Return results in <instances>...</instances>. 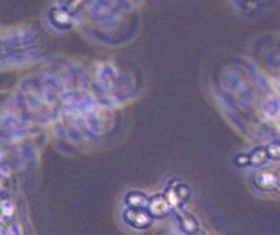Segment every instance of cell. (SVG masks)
Instances as JSON below:
<instances>
[{
	"label": "cell",
	"instance_id": "1",
	"mask_svg": "<svg viewBox=\"0 0 280 235\" xmlns=\"http://www.w3.org/2000/svg\"><path fill=\"white\" fill-rule=\"evenodd\" d=\"M125 223L130 227L137 230L149 229L153 223V216L148 212V209H133L129 208L126 212L123 213Z\"/></svg>",
	"mask_w": 280,
	"mask_h": 235
},
{
	"label": "cell",
	"instance_id": "2",
	"mask_svg": "<svg viewBox=\"0 0 280 235\" xmlns=\"http://www.w3.org/2000/svg\"><path fill=\"white\" fill-rule=\"evenodd\" d=\"M146 209L153 216V219L167 218L174 211V208L168 202V200L165 198L164 194H156L152 198H149V204Z\"/></svg>",
	"mask_w": 280,
	"mask_h": 235
},
{
	"label": "cell",
	"instance_id": "3",
	"mask_svg": "<svg viewBox=\"0 0 280 235\" xmlns=\"http://www.w3.org/2000/svg\"><path fill=\"white\" fill-rule=\"evenodd\" d=\"M72 14L67 10L66 7H54L50 11L51 23L58 29H70L72 25Z\"/></svg>",
	"mask_w": 280,
	"mask_h": 235
},
{
	"label": "cell",
	"instance_id": "4",
	"mask_svg": "<svg viewBox=\"0 0 280 235\" xmlns=\"http://www.w3.org/2000/svg\"><path fill=\"white\" fill-rule=\"evenodd\" d=\"M175 213L179 227H181V230L185 234H196V233H198L200 224H198V220L193 216L192 213L179 211V209H176Z\"/></svg>",
	"mask_w": 280,
	"mask_h": 235
},
{
	"label": "cell",
	"instance_id": "5",
	"mask_svg": "<svg viewBox=\"0 0 280 235\" xmlns=\"http://www.w3.org/2000/svg\"><path fill=\"white\" fill-rule=\"evenodd\" d=\"M278 183L279 178L272 171H260L254 176V185L260 190H272Z\"/></svg>",
	"mask_w": 280,
	"mask_h": 235
},
{
	"label": "cell",
	"instance_id": "6",
	"mask_svg": "<svg viewBox=\"0 0 280 235\" xmlns=\"http://www.w3.org/2000/svg\"><path fill=\"white\" fill-rule=\"evenodd\" d=\"M126 204L127 207L133 208V209H146L149 204V198L142 191L134 190L127 193Z\"/></svg>",
	"mask_w": 280,
	"mask_h": 235
},
{
	"label": "cell",
	"instance_id": "7",
	"mask_svg": "<svg viewBox=\"0 0 280 235\" xmlns=\"http://www.w3.org/2000/svg\"><path fill=\"white\" fill-rule=\"evenodd\" d=\"M164 196H165V198L168 200V202H170L171 205H172V208L175 209V211H176V209H181V208L183 207V204H185V202L181 200V197H179V194H178V191H176L175 186L172 185V183H170V185H168V187L165 189Z\"/></svg>",
	"mask_w": 280,
	"mask_h": 235
},
{
	"label": "cell",
	"instance_id": "8",
	"mask_svg": "<svg viewBox=\"0 0 280 235\" xmlns=\"http://www.w3.org/2000/svg\"><path fill=\"white\" fill-rule=\"evenodd\" d=\"M268 158L269 156L268 152H267V148H256V149L252 151V153H250V165H253V167H260V165H263Z\"/></svg>",
	"mask_w": 280,
	"mask_h": 235
},
{
	"label": "cell",
	"instance_id": "9",
	"mask_svg": "<svg viewBox=\"0 0 280 235\" xmlns=\"http://www.w3.org/2000/svg\"><path fill=\"white\" fill-rule=\"evenodd\" d=\"M171 183L175 186L176 191H178V194H179V197H181L182 201H183V202L189 201V198H190V194H192V190H190V187H189L186 183H183V182H178V180H172Z\"/></svg>",
	"mask_w": 280,
	"mask_h": 235
},
{
	"label": "cell",
	"instance_id": "10",
	"mask_svg": "<svg viewBox=\"0 0 280 235\" xmlns=\"http://www.w3.org/2000/svg\"><path fill=\"white\" fill-rule=\"evenodd\" d=\"M14 205L11 204V201L8 200H3L1 202V216H3V222L6 220H11L14 218Z\"/></svg>",
	"mask_w": 280,
	"mask_h": 235
},
{
	"label": "cell",
	"instance_id": "11",
	"mask_svg": "<svg viewBox=\"0 0 280 235\" xmlns=\"http://www.w3.org/2000/svg\"><path fill=\"white\" fill-rule=\"evenodd\" d=\"M267 152H268L269 158H272V160H280V142H271L268 147H267Z\"/></svg>",
	"mask_w": 280,
	"mask_h": 235
},
{
	"label": "cell",
	"instance_id": "12",
	"mask_svg": "<svg viewBox=\"0 0 280 235\" xmlns=\"http://www.w3.org/2000/svg\"><path fill=\"white\" fill-rule=\"evenodd\" d=\"M85 3H86V0H67L66 8L71 14H75V12H78V11L82 8Z\"/></svg>",
	"mask_w": 280,
	"mask_h": 235
},
{
	"label": "cell",
	"instance_id": "13",
	"mask_svg": "<svg viewBox=\"0 0 280 235\" xmlns=\"http://www.w3.org/2000/svg\"><path fill=\"white\" fill-rule=\"evenodd\" d=\"M235 164L238 167L250 165V155H238L235 157Z\"/></svg>",
	"mask_w": 280,
	"mask_h": 235
},
{
	"label": "cell",
	"instance_id": "14",
	"mask_svg": "<svg viewBox=\"0 0 280 235\" xmlns=\"http://www.w3.org/2000/svg\"><path fill=\"white\" fill-rule=\"evenodd\" d=\"M242 8L246 11V12H254L258 8V0H247L246 3L242 4Z\"/></svg>",
	"mask_w": 280,
	"mask_h": 235
},
{
	"label": "cell",
	"instance_id": "15",
	"mask_svg": "<svg viewBox=\"0 0 280 235\" xmlns=\"http://www.w3.org/2000/svg\"><path fill=\"white\" fill-rule=\"evenodd\" d=\"M238 1H239V3H241V4H243V3H246L247 0H238Z\"/></svg>",
	"mask_w": 280,
	"mask_h": 235
},
{
	"label": "cell",
	"instance_id": "16",
	"mask_svg": "<svg viewBox=\"0 0 280 235\" xmlns=\"http://www.w3.org/2000/svg\"><path fill=\"white\" fill-rule=\"evenodd\" d=\"M278 185H279V186H280V178H279V183H278Z\"/></svg>",
	"mask_w": 280,
	"mask_h": 235
},
{
	"label": "cell",
	"instance_id": "17",
	"mask_svg": "<svg viewBox=\"0 0 280 235\" xmlns=\"http://www.w3.org/2000/svg\"><path fill=\"white\" fill-rule=\"evenodd\" d=\"M263 1H269V0H263Z\"/></svg>",
	"mask_w": 280,
	"mask_h": 235
}]
</instances>
